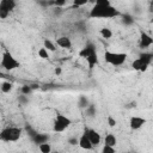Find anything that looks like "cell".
I'll return each instance as SVG.
<instances>
[{
    "mask_svg": "<svg viewBox=\"0 0 153 153\" xmlns=\"http://www.w3.org/2000/svg\"><path fill=\"white\" fill-rule=\"evenodd\" d=\"M71 124H72V121H71L69 117H67L62 114H57L54 118V122H53V130L55 133H62Z\"/></svg>",
    "mask_w": 153,
    "mask_h": 153,
    "instance_id": "6",
    "label": "cell"
},
{
    "mask_svg": "<svg viewBox=\"0 0 153 153\" xmlns=\"http://www.w3.org/2000/svg\"><path fill=\"white\" fill-rule=\"evenodd\" d=\"M13 88V84L11 81H4L1 85H0V90L2 93H10Z\"/></svg>",
    "mask_w": 153,
    "mask_h": 153,
    "instance_id": "18",
    "label": "cell"
},
{
    "mask_svg": "<svg viewBox=\"0 0 153 153\" xmlns=\"http://www.w3.org/2000/svg\"><path fill=\"white\" fill-rule=\"evenodd\" d=\"M20 92H22L23 94L29 96V94L32 92V88H31V86H30V85H23V86L20 87Z\"/></svg>",
    "mask_w": 153,
    "mask_h": 153,
    "instance_id": "25",
    "label": "cell"
},
{
    "mask_svg": "<svg viewBox=\"0 0 153 153\" xmlns=\"http://www.w3.org/2000/svg\"><path fill=\"white\" fill-rule=\"evenodd\" d=\"M122 17H123V23L126 25H131L134 23V19H133V17L130 14H123Z\"/></svg>",
    "mask_w": 153,
    "mask_h": 153,
    "instance_id": "24",
    "label": "cell"
},
{
    "mask_svg": "<svg viewBox=\"0 0 153 153\" xmlns=\"http://www.w3.org/2000/svg\"><path fill=\"white\" fill-rule=\"evenodd\" d=\"M99 33H100V36H102L103 38H105V39H109V38L112 37V31H111L109 27H102L100 31H99Z\"/></svg>",
    "mask_w": 153,
    "mask_h": 153,
    "instance_id": "22",
    "label": "cell"
},
{
    "mask_svg": "<svg viewBox=\"0 0 153 153\" xmlns=\"http://www.w3.org/2000/svg\"><path fill=\"white\" fill-rule=\"evenodd\" d=\"M96 114H97V109H96V106L93 104H88L85 108V115H86V117L92 118V117L96 116Z\"/></svg>",
    "mask_w": 153,
    "mask_h": 153,
    "instance_id": "17",
    "label": "cell"
},
{
    "mask_svg": "<svg viewBox=\"0 0 153 153\" xmlns=\"http://www.w3.org/2000/svg\"><path fill=\"white\" fill-rule=\"evenodd\" d=\"M127 60V54L126 53H117V51H110L105 50L104 51V61L111 66H122Z\"/></svg>",
    "mask_w": 153,
    "mask_h": 153,
    "instance_id": "4",
    "label": "cell"
},
{
    "mask_svg": "<svg viewBox=\"0 0 153 153\" xmlns=\"http://www.w3.org/2000/svg\"><path fill=\"white\" fill-rule=\"evenodd\" d=\"M104 143L105 145H109V146H116V143H117V139H116V136L114 135V134H111V133H109V134H106L105 135V139H104Z\"/></svg>",
    "mask_w": 153,
    "mask_h": 153,
    "instance_id": "16",
    "label": "cell"
},
{
    "mask_svg": "<svg viewBox=\"0 0 153 153\" xmlns=\"http://www.w3.org/2000/svg\"><path fill=\"white\" fill-rule=\"evenodd\" d=\"M153 44V38L151 35H148L146 31H140V38H139V47L141 49L149 48Z\"/></svg>",
    "mask_w": 153,
    "mask_h": 153,
    "instance_id": "8",
    "label": "cell"
},
{
    "mask_svg": "<svg viewBox=\"0 0 153 153\" xmlns=\"http://www.w3.org/2000/svg\"><path fill=\"white\" fill-rule=\"evenodd\" d=\"M38 56L41 59H43V60H48L49 59V51L44 47H42V48L38 49Z\"/></svg>",
    "mask_w": 153,
    "mask_h": 153,
    "instance_id": "23",
    "label": "cell"
},
{
    "mask_svg": "<svg viewBox=\"0 0 153 153\" xmlns=\"http://www.w3.org/2000/svg\"><path fill=\"white\" fill-rule=\"evenodd\" d=\"M106 121H108V124H109L110 127H115V126L117 124V121H116V120H115L112 116H108Z\"/></svg>",
    "mask_w": 153,
    "mask_h": 153,
    "instance_id": "29",
    "label": "cell"
},
{
    "mask_svg": "<svg viewBox=\"0 0 153 153\" xmlns=\"http://www.w3.org/2000/svg\"><path fill=\"white\" fill-rule=\"evenodd\" d=\"M61 72H62V69H61V67H56V68L54 69V73H55L56 75H60V74H61Z\"/></svg>",
    "mask_w": 153,
    "mask_h": 153,
    "instance_id": "33",
    "label": "cell"
},
{
    "mask_svg": "<svg viewBox=\"0 0 153 153\" xmlns=\"http://www.w3.org/2000/svg\"><path fill=\"white\" fill-rule=\"evenodd\" d=\"M91 0H73V7H81L86 4H88Z\"/></svg>",
    "mask_w": 153,
    "mask_h": 153,
    "instance_id": "26",
    "label": "cell"
},
{
    "mask_svg": "<svg viewBox=\"0 0 153 153\" xmlns=\"http://www.w3.org/2000/svg\"><path fill=\"white\" fill-rule=\"evenodd\" d=\"M102 152L103 153H115L116 149L114 146H109V145H104L103 148H102Z\"/></svg>",
    "mask_w": 153,
    "mask_h": 153,
    "instance_id": "27",
    "label": "cell"
},
{
    "mask_svg": "<svg viewBox=\"0 0 153 153\" xmlns=\"http://www.w3.org/2000/svg\"><path fill=\"white\" fill-rule=\"evenodd\" d=\"M23 129L20 127H6L0 131V140L4 142H16L22 137Z\"/></svg>",
    "mask_w": 153,
    "mask_h": 153,
    "instance_id": "2",
    "label": "cell"
},
{
    "mask_svg": "<svg viewBox=\"0 0 153 153\" xmlns=\"http://www.w3.org/2000/svg\"><path fill=\"white\" fill-rule=\"evenodd\" d=\"M16 0H0V19H6L16 8Z\"/></svg>",
    "mask_w": 153,
    "mask_h": 153,
    "instance_id": "7",
    "label": "cell"
},
{
    "mask_svg": "<svg viewBox=\"0 0 153 153\" xmlns=\"http://www.w3.org/2000/svg\"><path fill=\"white\" fill-rule=\"evenodd\" d=\"M66 2H67V0H54V1H53V4H54L56 7H63V6L66 5Z\"/></svg>",
    "mask_w": 153,
    "mask_h": 153,
    "instance_id": "30",
    "label": "cell"
},
{
    "mask_svg": "<svg viewBox=\"0 0 153 153\" xmlns=\"http://www.w3.org/2000/svg\"><path fill=\"white\" fill-rule=\"evenodd\" d=\"M0 66L5 69V71H13L17 69L20 66V62L7 50H5L1 55V60H0Z\"/></svg>",
    "mask_w": 153,
    "mask_h": 153,
    "instance_id": "5",
    "label": "cell"
},
{
    "mask_svg": "<svg viewBox=\"0 0 153 153\" xmlns=\"http://www.w3.org/2000/svg\"><path fill=\"white\" fill-rule=\"evenodd\" d=\"M146 122H147V120L141 117V116H131L129 120V127L133 130H137L141 127H143L146 124Z\"/></svg>",
    "mask_w": 153,
    "mask_h": 153,
    "instance_id": "10",
    "label": "cell"
},
{
    "mask_svg": "<svg viewBox=\"0 0 153 153\" xmlns=\"http://www.w3.org/2000/svg\"><path fill=\"white\" fill-rule=\"evenodd\" d=\"M96 5H111L110 0H93Z\"/></svg>",
    "mask_w": 153,
    "mask_h": 153,
    "instance_id": "31",
    "label": "cell"
},
{
    "mask_svg": "<svg viewBox=\"0 0 153 153\" xmlns=\"http://www.w3.org/2000/svg\"><path fill=\"white\" fill-rule=\"evenodd\" d=\"M85 60H86V62H87V65H88V68H90V69L94 68V66H96V65H98V55H97V51H96V53H93V54H91L90 56H87Z\"/></svg>",
    "mask_w": 153,
    "mask_h": 153,
    "instance_id": "15",
    "label": "cell"
},
{
    "mask_svg": "<svg viewBox=\"0 0 153 153\" xmlns=\"http://www.w3.org/2000/svg\"><path fill=\"white\" fill-rule=\"evenodd\" d=\"M78 145L82 148V149H87V151H91V149H93V145L91 143V141H90V139H88V136H87V134L84 131L82 134H81V136L78 139Z\"/></svg>",
    "mask_w": 153,
    "mask_h": 153,
    "instance_id": "11",
    "label": "cell"
},
{
    "mask_svg": "<svg viewBox=\"0 0 153 153\" xmlns=\"http://www.w3.org/2000/svg\"><path fill=\"white\" fill-rule=\"evenodd\" d=\"M43 47H44L48 51H55V50H56V45H55L50 39H48V38H45V39L43 41Z\"/></svg>",
    "mask_w": 153,
    "mask_h": 153,
    "instance_id": "20",
    "label": "cell"
},
{
    "mask_svg": "<svg viewBox=\"0 0 153 153\" xmlns=\"http://www.w3.org/2000/svg\"><path fill=\"white\" fill-rule=\"evenodd\" d=\"M97 50H96V47H94V44L93 43H87L84 48H81V50L79 51V56L80 57H82V59H86L87 56H90L91 54H93V53H96Z\"/></svg>",
    "mask_w": 153,
    "mask_h": 153,
    "instance_id": "12",
    "label": "cell"
},
{
    "mask_svg": "<svg viewBox=\"0 0 153 153\" xmlns=\"http://www.w3.org/2000/svg\"><path fill=\"white\" fill-rule=\"evenodd\" d=\"M121 16V12L112 5H93L88 17L92 19H110Z\"/></svg>",
    "mask_w": 153,
    "mask_h": 153,
    "instance_id": "1",
    "label": "cell"
},
{
    "mask_svg": "<svg viewBox=\"0 0 153 153\" xmlns=\"http://www.w3.org/2000/svg\"><path fill=\"white\" fill-rule=\"evenodd\" d=\"M88 104H90V102H88V98H87L86 96H80V97L78 98V106H79V108L85 109Z\"/></svg>",
    "mask_w": 153,
    "mask_h": 153,
    "instance_id": "21",
    "label": "cell"
},
{
    "mask_svg": "<svg viewBox=\"0 0 153 153\" xmlns=\"http://www.w3.org/2000/svg\"><path fill=\"white\" fill-rule=\"evenodd\" d=\"M38 146V149L42 152V153H50L51 152V145L47 141V142H43V143H39L37 145Z\"/></svg>",
    "mask_w": 153,
    "mask_h": 153,
    "instance_id": "19",
    "label": "cell"
},
{
    "mask_svg": "<svg viewBox=\"0 0 153 153\" xmlns=\"http://www.w3.org/2000/svg\"><path fill=\"white\" fill-rule=\"evenodd\" d=\"M153 60V54L152 53H142L139 55L137 59H135L131 63V67L135 71L139 72H146L147 68L149 67V65L152 63Z\"/></svg>",
    "mask_w": 153,
    "mask_h": 153,
    "instance_id": "3",
    "label": "cell"
},
{
    "mask_svg": "<svg viewBox=\"0 0 153 153\" xmlns=\"http://www.w3.org/2000/svg\"><path fill=\"white\" fill-rule=\"evenodd\" d=\"M68 143L69 145H78V137H75V136L69 137L68 139Z\"/></svg>",
    "mask_w": 153,
    "mask_h": 153,
    "instance_id": "32",
    "label": "cell"
},
{
    "mask_svg": "<svg viewBox=\"0 0 153 153\" xmlns=\"http://www.w3.org/2000/svg\"><path fill=\"white\" fill-rule=\"evenodd\" d=\"M84 131L87 134V136H88V139H90L91 143L93 145V147H94V146H98V145L100 143L102 137H100V134H99V133H98L96 129H92V128H86Z\"/></svg>",
    "mask_w": 153,
    "mask_h": 153,
    "instance_id": "9",
    "label": "cell"
},
{
    "mask_svg": "<svg viewBox=\"0 0 153 153\" xmlns=\"http://www.w3.org/2000/svg\"><path fill=\"white\" fill-rule=\"evenodd\" d=\"M18 102H19L20 105H25V104L29 103V98H27L26 94H23V93H22V94L18 97Z\"/></svg>",
    "mask_w": 153,
    "mask_h": 153,
    "instance_id": "28",
    "label": "cell"
},
{
    "mask_svg": "<svg viewBox=\"0 0 153 153\" xmlns=\"http://www.w3.org/2000/svg\"><path fill=\"white\" fill-rule=\"evenodd\" d=\"M31 139H32V141L36 145H39V143H43V142L49 141V135L45 134V133H36Z\"/></svg>",
    "mask_w": 153,
    "mask_h": 153,
    "instance_id": "14",
    "label": "cell"
},
{
    "mask_svg": "<svg viewBox=\"0 0 153 153\" xmlns=\"http://www.w3.org/2000/svg\"><path fill=\"white\" fill-rule=\"evenodd\" d=\"M136 106V102H131L129 105H127V108H135Z\"/></svg>",
    "mask_w": 153,
    "mask_h": 153,
    "instance_id": "34",
    "label": "cell"
},
{
    "mask_svg": "<svg viewBox=\"0 0 153 153\" xmlns=\"http://www.w3.org/2000/svg\"><path fill=\"white\" fill-rule=\"evenodd\" d=\"M56 44L60 47V48H63V49H71L72 48V41L68 36H60L56 38Z\"/></svg>",
    "mask_w": 153,
    "mask_h": 153,
    "instance_id": "13",
    "label": "cell"
}]
</instances>
